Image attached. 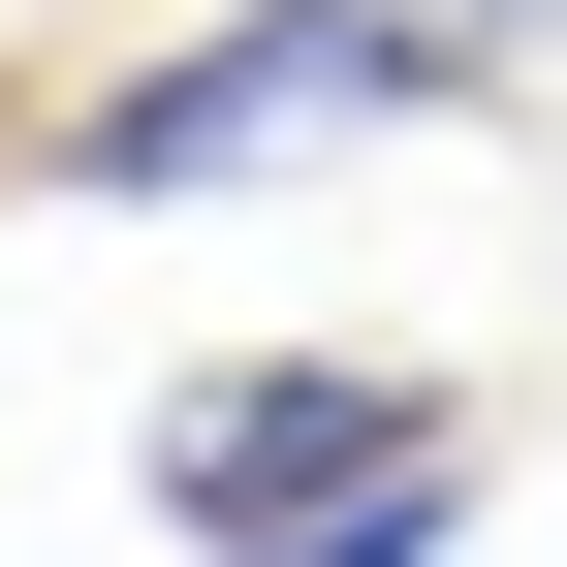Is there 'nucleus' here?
Instances as JSON below:
<instances>
[{"mask_svg": "<svg viewBox=\"0 0 567 567\" xmlns=\"http://www.w3.org/2000/svg\"><path fill=\"white\" fill-rule=\"evenodd\" d=\"M473 95V32L442 0H221V32H158V63H95L63 95V189H316V158H379V126H442Z\"/></svg>", "mask_w": 567, "mask_h": 567, "instance_id": "obj_1", "label": "nucleus"}, {"mask_svg": "<svg viewBox=\"0 0 567 567\" xmlns=\"http://www.w3.org/2000/svg\"><path fill=\"white\" fill-rule=\"evenodd\" d=\"M410 442H473V410H442V347H252V379H158V442H126V473H158V536H284V505H347V473H410Z\"/></svg>", "mask_w": 567, "mask_h": 567, "instance_id": "obj_2", "label": "nucleus"}, {"mask_svg": "<svg viewBox=\"0 0 567 567\" xmlns=\"http://www.w3.org/2000/svg\"><path fill=\"white\" fill-rule=\"evenodd\" d=\"M252 567H473V442H410V473H347V505H284Z\"/></svg>", "mask_w": 567, "mask_h": 567, "instance_id": "obj_3", "label": "nucleus"}]
</instances>
